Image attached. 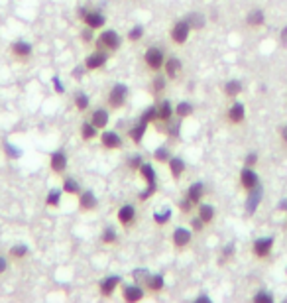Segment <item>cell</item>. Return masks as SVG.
I'll use <instances>...</instances> for the list:
<instances>
[{"label": "cell", "mask_w": 287, "mask_h": 303, "mask_svg": "<svg viewBox=\"0 0 287 303\" xmlns=\"http://www.w3.org/2000/svg\"><path fill=\"white\" fill-rule=\"evenodd\" d=\"M95 49L107 51V53H116L122 47V36L116 30H101V34L95 39Z\"/></svg>", "instance_id": "cell-1"}, {"label": "cell", "mask_w": 287, "mask_h": 303, "mask_svg": "<svg viewBox=\"0 0 287 303\" xmlns=\"http://www.w3.org/2000/svg\"><path fill=\"white\" fill-rule=\"evenodd\" d=\"M128 95H130V91L124 83H114L110 87V91L107 93V107L110 111H122L126 107Z\"/></svg>", "instance_id": "cell-2"}, {"label": "cell", "mask_w": 287, "mask_h": 303, "mask_svg": "<svg viewBox=\"0 0 287 303\" xmlns=\"http://www.w3.org/2000/svg\"><path fill=\"white\" fill-rule=\"evenodd\" d=\"M165 51L163 47H157V45H149L145 51H144V65L151 71V73H157V71H163V65H165Z\"/></svg>", "instance_id": "cell-3"}, {"label": "cell", "mask_w": 287, "mask_h": 303, "mask_svg": "<svg viewBox=\"0 0 287 303\" xmlns=\"http://www.w3.org/2000/svg\"><path fill=\"white\" fill-rule=\"evenodd\" d=\"M138 173L142 175V179L145 181V189H144L142 193L138 195V201L144 203V201L151 199V197H153V193L157 191V181H155V171H153L151 163H145V161H144L142 167L138 169Z\"/></svg>", "instance_id": "cell-4"}, {"label": "cell", "mask_w": 287, "mask_h": 303, "mask_svg": "<svg viewBox=\"0 0 287 303\" xmlns=\"http://www.w3.org/2000/svg\"><path fill=\"white\" fill-rule=\"evenodd\" d=\"M274 248H276V238L274 236H260L252 242V256L260 262L264 260H270V256L274 254Z\"/></svg>", "instance_id": "cell-5"}, {"label": "cell", "mask_w": 287, "mask_h": 303, "mask_svg": "<svg viewBox=\"0 0 287 303\" xmlns=\"http://www.w3.org/2000/svg\"><path fill=\"white\" fill-rule=\"evenodd\" d=\"M10 51V57L16 61V63H28L32 57H34V45L26 39H16L10 43L8 47Z\"/></svg>", "instance_id": "cell-6"}, {"label": "cell", "mask_w": 287, "mask_h": 303, "mask_svg": "<svg viewBox=\"0 0 287 303\" xmlns=\"http://www.w3.org/2000/svg\"><path fill=\"white\" fill-rule=\"evenodd\" d=\"M191 34H193V28L189 26V22L183 18V20H177L173 26H171V30H169V39L175 43V45H185L187 41H189V38H191Z\"/></svg>", "instance_id": "cell-7"}, {"label": "cell", "mask_w": 287, "mask_h": 303, "mask_svg": "<svg viewBox=\"0 0 287 303\" xmlns=\"http://www.w3.org/2000/svg\"><path fill=\"white\" fill-rule=\"evenodd\" d=\"M193 230H191V227L187 228V227H177L173 232H171V244H173V248L177 250V252H183V250H187L191 244H193Z\"/></svg>", "instance_id": "cell-8"}, {"label": "cell", "mask_w": 287, "mask_h": 303, "mask_svg": "<svg viewBox=\"0 0 287 303\" xmlns=\"http://www.w3.org/2000/svg\"><path fill=\"white\" fill-rule=\"evenodd\" d=\"M108 59H110V53H107V51H101V49H95V51H91L87 57H85V69L89 71V73H95V71H103L105 67H107V63H108Z\"/></svg>", "instance_id": "cell-9"}, {"label": "cell", "mask_w": 287, "mask_h": 303, "mask_svg": "<svg viewBox=\"0 0 287 303\" xmlns=\"http://www.w3.org/2000/svg\"><path fill=\"white\" fill-rule=\"evenodd\" d=\"M155 107H157V118H155L153 126L159 130L161 126H165L167 122L173 120V116H175V107H173L171 101H167V99H159V101L155 103Z\"/></svg>", "instance_id": "cell-10"}, {"label": "cell", "mask_w": 287, "mask_h": 303, "mask_svg": "<svg viewBox=\"0 0 287 303\" xmlns=\"http://www.w3.org/2000/svg\"><path fill=\"white\" fill-rule=\"evenodd\" d=\"M238 185H240V189H242L244 193H250L252 189H256V187L260 185V175H258V171H256L254 167L244 165V167L240 169V175H238Z\"/></svg>", "instance_id": "cell-11"}, {"label": "cell", "mask_w": 287, "mask_h": 303, "mask_svg": "<svg viewBox=\"0 0 287 303\" xmlns=\"http://www.w3.org/2000/svg\"><path fill=\"white\" fill-rule=\"evenodd\" d=\"M145 288H142L140 284H120V298L126 303H138L145 300Z\"/></svg>", "instance_id": "cell-12"}, {"label": "cell", "mask_w": 287, "mask_h": 303, "mask_svg": "<svg viewBox=\"0 0 287 303\" xmlns=\"http://www.w3.org/2000/svg\"><path fill=\"white\" fill-rule=\"evenodd\" d=\"M246 114H248L246 105L240 101H232V105L226 111V122L230 126H242L246 122Z\"/></svg>", "instance_id": "cell-13"}, {"label": "cell", "mask_w": 287, "mask_h": 303, "mask_svg": "<svg viewBox=\"0 0 287 303\" xmlns=\"http://www.w3.org/2000/svg\"><path fill=\"white\" fill-rule=\"evenodd\" d=\"M67 165H69V157H67L65 150H55L49 155V169L53 175L63 177L67 173Z\"/></svg>", "instance_id": "cell-14"}, {"label": "cell", "mask_w": 287, "mask_h": 303, "mask_svg": "<svg viewBox=\"0 0 287 303\" xmlns=\"http://www.w3.org/2000/svg\"><path fill=\"white\" fill-rule=\"evenodd\" d=\"M81 22H83L85 26H89V28L101 32V30H105V26H107V16H105L101 10H97V8H87V12H85V16L81 18Z\"/></svg>", "instance_id": "cell-15"}, {"label": "cell", "mask_w": 287, "mask_h": 303, "mask_svg": "<svg viewBox=\"0 0 287 303\" xmlns=\"http://www.w3.org/2000/svg\"><path fill=\"white\" fill-rule=\"evenodd\" d=\"M120 284H122V278L120 276H107V278H103L101 282H99V294H101V298H105V300H110V298H114V294H116V290L120 288Z\"/></svg>", "instance_id": "cell-16"}, {"label": "cell", "mask_w": 287, "mask_h": 303, "mask_svg": "<svg viewBox=\"0 0 287 303\" xmlns=\"http://www.w3.org/2000/svg\"><path fill=\"white\" fill-rule=\"evenodd\" d=\"M99 140H101V146H103L105 150H110V152L122 150V146H124L122 136H120L118 132H114V130H107V128L101 132Z\"/></svg>", "instance_id": "cell-17"}, {"label": "cell", "mask_w": 287, "mask_h": 303, "mask_svg": "<svg viewBox=\"0 0 287 303\" xmlns=\"http://www.w3.org/2000/svg\"><path fill=\"white\" fill-rule=\"evenodd\" d=\"M116 221L122 225V228H132L136 225V207L132 203L120 205V209L116 213Z\"/></svg>", "instance_id": "cell-18"}, {"label": "cell", "mask_w": 287, "mask_h": 303, "mask_svg": "<svg viewBox=\"0 0 287 303\" xmlns=\"http://www.w3.org/2000/svg\"><path fill=\"white\" fill-rule=\"evenodd\" d=\"M163 73H165V77L169 81H179L181 75H183V61L179 57H175V55L167 57L165 65H163Z\"/></svg>", "instance_id": "cell-19"}, {"label": "cell", "mask_w": 287, "mask_h": 303, "mask_svg": "<svg viewBox=\"0 0 287 303\" xmlns=\"http://www.w3.org/2000/svg\"><path fill=\"white\" fill-rule=\"evenodd\" d=\"M99 209V197L91 191V189H83L79 195V211L81 213H93Z\"/></svg>", "instance_id": "cell-20"}, {"label": "cell", "mask_w": 287, "mask_h": 303, "mask_svg": "<svg viewBox=\"0 0 287 303\" xmlns=\"http://www.w3.org/2000/svg\"><path fill=\"white\" fill-rule=\"evenodd\" d=\"M244 24H246V28L252 30V32L262 30V28L266 26V12H264L262 8L250 10V12L246 14V18H244Z\"/></svg>", "instance_id": "cell-21"}, {"label": "cell", "mask_w": 287, "mask_h": 303, "mask_svg": "<svg viewBox=\"0 0 287 303\" xmlns=\"http://www.w3.org/2000/svg\"><path fill=\"white\" fill-rule=\"evenodd\" d=\"M262 199H264V189H262V185H258L256 189H252L250 193H246V215H248V217H252V215L258 211Z\"/></svg>", "instance_id": "cell-22"}, {"label": "cell", "mask_w": 287, "mask_h": 303, "mask_svg": "<svg viewBox=\"0 0 287 303\" xmlns=\"http://www.w3.org/2000/svg\"><path fill=\"white\" fill-rule=\"evenodd\" d=\"M205 195H207V185H205L203 181H195V183H191V185L187 187V191H185V197H187L193 205L203 203Z\"/></svg>", "instance_id": "cell-23"}, {"label": "cell", "mask_w": 287, "mask_h": 303, "mask_svg": "<svg viewBox=\"0 0 287 303\" xmlns=\"http://www.w3.org/2000/svg\"><path fill=\"white\" fill-rule=\"evenodd\" d=\"M167 167H169V175H171L173 181H179L187 171V163L179 155H171V159L167 161Z\"/></svg>", "instance_id": "cell-24"}, {"label": "cell", "mask_w": 287, "mask_h": 303, "mask_svg": "<svg viewBox=\"0 0 287 303\" xmlns=\"http://www.w3.org/2000/svg\"><path fill=\"white\" fill-rule=\"evenodd\" d=\"M244 93V85L240 79H228L224 85H222V95L230 101H236L240 95Z\"/></svg>", "instance_id": "cell-25"}, {"label": "cell", "mask_w": 287, "mask_h": 303, "mask_svg": "<svg viewBox=\"0 0 287 303\" xmlns=\"http://www.w3.org/2000/svg\"><path fill=\"white\" fill-rule=\"evenodd\" d=\"M167 81H169V79L165 77V73H161V71L153 73L149 91H151V95H153L155 99H161V97H163V93H165V89H167Z\"/></svg>", "instance_id": "cell-26"}, {"label": "cell", "mask_w": 287, "mask_h": 303, "mask_svg": "<svg viewBox=\"0 0 287 303\" xmlns=\"http://www.w3.org/2000/svg\"><path fill=\"white\" fill-rule=\"evenodd\" d=\"M89 120L99 130H105V128H108V122H110V111H107V109H95V111H91Z\"/></svg>", "instance_id": "cell-27"}, {"label": "cell", "mask_w": 287, "mask_h": 303, "mask_svg": "<svg viewBox=\"0 0 287 303\" xmlns=\"http://www.w3.org/2000/svg\"><path fill=\"white\" fill-rule=\"evenodd\" d=\"M197 217H199L207 227L213 225L215 219H216V209H215V205H211V203H199V205H197Z\"/></svg>", "instance_id": "cell-28"}, {"label": "cell", "mask_w": 287, "mask_h": 303, "mask_svg": "<svg viewBox=\"0 0 287 303\" xmlns=\"http://www.w3.org/2000/svg\"><path fill=\"white\" fill-rule=\"evenodd\" d=\"M163 290H165V278L161 274H151L145 284V292L149 296H159Z\"/></svg>", "instance_id": "cell-29"}, {"label": "cell", "mask_w": 287, "mask_h": 303, "mask_svg": "<svg viewBox=\"0 0 287 303\" xmlns=\"http://www.w3.org/2000/svg\"><path fill=\"white\" fill-rule=\"evenodd\" d=\"M61 189H63V193H65V195H69V197H79V195H81V191H83L81 183H79L75 177H71V175H63Z\"/></svg>", "instance_id": "cell-30"}, {"label": "cell", "mask_w": 287, "mask_h": 303, "mask_svg": "<svg viewBox=\"0 0 287 303\" xmlns=\"http://www.w3.org/2000/svg\"><path fill=\"white\" fill-rule=\"evenodd\" d=\"M147 122L145 120H142V118H138V122L128 130V138L138 146V144H142V140H144V136H145V130H147Z\"/></svg>", "instance_id": "cell-31"}, {"label": "cell", "mask_w": 287, "mask_h": 303, "mask_svg": "<svg viewBox=\"0 0 287 303\" xmlns=\"http://www.w3.org/2000/svg\"><path fill=\"white\" fill-rule=\"evenodd\" d=\"M79 134H81V140H83V142H93L95 138H99L101 130H99L91 120H85V122L81 124V128H79Z\"/></svg>", "instance_id": "cell-32"}, {"label": "cell", "mask_w": 287, "mask_h": 303, "mask_svg": "<svg viewBox=\"0 0 287 303\" xmlns=\"http://www.w3.org/2000/svg\"><path fill=\"white\" fill-rule=\"evenodd\" d=\"M28 256H30L28 244H14V246H10V250H8V258H10L12 262H16V264L24 262Z\"/></svg>", "instance_id": "cell-33"}, {"label": "cell", "mask_w": 287, "mask_h": 303, "mask_svg": "<svg viewBox=\"0 0 287 303\" xmlns=\"http://www.w3.org/2000/svg\"><path fill=\"white\" fill-rule=\"evenodd\" d=\"M185 20L189 22V26L193 28V32H201L207 26V16L203 12H189L185 16Z\"/></svg>", "instance_id": "cell-34"}, {"label": "cell", "mask_w": 287, "mask_h": 303, "mask_svg": "<svg viewBox=\"0 0 287 303\" xmlns=\"http://www.w3.org/2000/svg\"><path fill=\"white\" fill-rule=\"evenodd\" d=\"M193 113H195V107L189 101H179L175 105V118H179V120H185V118L193 116Z\"/></svg>", "instance_id": "cell-35"}, {"label": "cell", "mask_w": 287, "mask_h": 303, "mask_svg": "<svg viewBox=\"0 0 287 303\" xmlns=\"http://www.w3.org/2000/svg\"><path fill=\"white\" fill-rule=\"evenodd\" d=\"M234 256H236V244H234V242L224 244V246H222V250H220L218 266H226V264H230V262L234 260Z\"/></svg>", "instance_id": "cell-36"}, {"label": "cell", "mask_w": 287, "mask_h": 303, "mask_svg": "<svg viewBox=\"0 0 287 303\" xmlns=\"http://www.w3.org/2000/svg\"><path fill=\"white\" fill-rule=\"evenodd\" d=\"M73 107H75L79 113H87L89 107H91V99H89V95L83 93V91H77L75 97H73Z\"/></svg>", "instance_id": "cell-37"}, {"label": "cell", "mask_w": 287, "mask_h": 303, "mask_svg": "<svg viewBox=\"0 0 287 303\" xmlns=\"http://www.w3.org/2000/svg\"><path fill=\"white\" fill-rule=\"evenodd\" d=\"M118 240H120V236H118V232H116L112 227H107V228L103 230V234H101L103 246H116Z\"/></svg>", "instance_id": "cell-38"}, {"label": "cell", "mask_w": 287, "mask_h": 303, "mask_svg": "<svg viewBox=\"0 0 287 303\" xmlns=\"http://www.w3.org/2000/svg\"><path fill=\"white\" fill-rule=\"evenodd\" d=\"M61 195H63V189H49V193L45 195V207L57 209L61 203Z\"/></svg>", "instance_id": "cell-39"}, {"label": "cell", "mask_w": 287, "mask_h": 303, "mask_svg": "<svg viewBox=\"0 0 287 303\" xmlns=\"http://www.w3.org/2000/svg\"><path fill=\"white\" fill-rule=\"evenodd\" d=\"M144 34H145V28H144V24H136V26H132V28L128 30V34H126V39H128L130 43H138V41H142Z\"/></svg>", "instance_id": "cell-40"}, {"label": "cell", "mask_w": 287, "mask_h": 303, "mask_svg": "<svg viewBox=\"0 0 287 303\" xmlns=\"http://www.w3.org/2000/svg\"><path fill=\"white\" fill-rule=\"evenodd\" d=\"M171 215H173V213H171L169 207H165L163 211H155V213H153V223H155L157 227H165V225L171 221Z\"/></svg>", "instance_id": "cell-41"}, {"label": "cell", "mask_w": 287, "mask_h": 303, "mask_svg": "<svg viewBox=\"0 0 287 303\" xmlns=\"http://www.w3.org/2000/svg\"><path fill=\"white\" fill-rule=\"evenodd\" d=\"M177 209L181 211V215H185V217H189V215H193V211H197V205H193L185 195L179 199V203H177Z\"/></svg>", "instance_id": "cell-42"}, {"label": "cell", "mask_w": 287, "mask_h": 303, "mask_svg": "<svg viewBox=\"0 0 287 303\" xmlns=\"http://www.w3.org/2000/svg\"><path fill=\"white\" fill-rule=\"evenodd\" d=\"M171 150L167 148V146H159L157 150H153V159L157 161V163H167L169 159H171Z\"/></svg>", "instance_id": "cell-43"}, {"label": "cell", "mask_w": 287, "mask_h": 303, "mask_svg": "<svg viewBox=\"0 0 287 303\" xmlns=\"http://www.w3.org/2000/svg\"><path fill=\"white\" fill-rule=\"evenodd\" d=\"M149 270H145V268H136L134 272H132V278H134V282L136 284H140L142 288H145V284H147V280H149Z\"/></svg>", "instance_id": "cell-44"}, {"label": "cell", "mask_w": 287, "mask_h": 303, "mask_svg": "<svg viewBox=\"0 0 287 303\" xmlns=\"http://www.w3.org/2000/svg\"><path fill=\"white\" fill-rule=\"evenodd\" d=\"M274 294L272 292H266V290H260V292H256L254 296H252V302L254 303H274Z\"/></svg>", "instance_id": "cell-45"}, {"label": "cell", "mask_w": 287, "mask_h": 303, "mask_svg": "<svg viewBox=\"0 0 287 303\" xmlns=\"http://www.w3.org/2000/svg\"><path fill=\"white\" fill-rule=\"evenodd\" d=\"M95 32L97 30H93V28H89V26H85L83 28V32H81V41L85 43V45H91V43H95Z\"/></svg>", "instance_id": "cell-46"}, {"label": "cell", "mask_w": 287, "mask_h": 303, "mask_svg": "<svg viewBox=\"0 0 287 303\" xmlns=\"http://www.w3.org/2000/svg\"><path fill=\"white\" fill-rule=\"evenodd\" d=\"M145 161L144 159V155H140V153H136V155H132L130 159H128V169L132 171V173H138V169L142 167V163Z\"/></svg>", "instance_id": "cell-47"}, {"label": "cell", "mask_w": 287, "mask_h": 303, "mask_svg": "<svg viewBox=\"0 0 287 303\" xmlns=\"http://www.w3.org/2000/svg\"><path fill=\"white\" fill-rule=\"evenodd\" d=\"M189 227H191V230H193V232H203V230L207 228V225H205V223H203V221H201L197 215H195V217H191Z\"/></svg>", "instance_id": "cell-48"}, {"label": "cell", "mask_w": 287, "mask_h": 303, "mask_svg": "<svg viewBox=\"0 0 287 303\" xmlns=\"http://www.w3.org/2000/svg\"><path fill=\"white\" fill-rule=\"evenodd\" d=\"M260 163V153L258 152H250V153H246V157H244V165H248V167H256Z\"/></svg>", "instance_id": "cell-49"}, {"label": "cell", "mask_w": 287, "mask_h": 303, "mask_svg": "<svg viewBox=\"0 0 287 303\" xmlns=\"http://www.w3.org/2000/svg\"><path fill=\"white\" fill-rule=\"evenodd\" d=\"M4 152H6V153H8V157H12V159H14V157H20V155H22V152L16 150V148H12V144H8V142L4 144Z\"/></svg>", "instance_id": "cell-50"}, {"label": "cell", "mask_w": 287, "mask_h": 303, "mask_svg": "<svg viewBox=\"0 0 287 303\" xmlns=\"http://www.w3.org/2000/svg\"><path fill=\"white\" fill-rule=\"evenodd\" d=\"M280 142L284 148H287V122L280 128Z\"/></svg>", "instance_id": "cell-51"}, {"label": "cell", "mask_w": 287, "mask_h": 303, "mask_svg": "<svg viewBox=\"0 0 287 303\" xmlns=\"http://www.w3.org/2000/svg\"><path fill=\"white\" fill-rule=\"evenodd\" d=\"M53 89H55V93H59V95H63V93H65V87L61 85L59 77H53Z\"/></svg>", "instance_id": "cell-52"}, {"label": "cell", "mask_w": 287, "mask_h": 303, "mask_svg": "<svg viewBox=\"0 0 287 303\" xmlns=\"http://www.w3.org/2000/svg\"><path fill=\"white\" fill-rule=\"evenodd\" d=\"M280 43H282L284 47H287V24L282 28V32H280Z\"/></svg>", "instance_id": "cell-53"}, {"label": "cell", "mask_w": 287, "mask_h": 303, "mask_svg": "<svg viewBox=\"0 0 287 303\" xmlns=\"http://www.w3.org/2000/svg\"><path fill=\"white\" fill-rule=\"evenodd\" d=\"M77 67H79V69H75V71H73V77H75V79H77V77L81 79V77H83V73H85L87 69H85V65H77Z\"/></svg>", "instance_id": "cell-54"}, {"label": "cell", "mask_w": 287, "mask_h": 303, "mask_svg": "<svg viewBox=\"0 0 287 303\" xmlns=\"http://www.w3.org/2000/svg\"><path fill=\"white\" fill-rule=\"evenodd\" d=\"M6 268H8V260L4 256H0V276L6 272Z\"/></svg>", "instance_id": "cell-55"}, {"label": "cell", "mask_w": 287, "mask_h": 303, "mask_svg": "<svg viewBox=\"0 0 287 303\" xmlns=\"http://www.w3.org/2000/svg\"><path fill=\"white\" fill-rule=\"evenodd\" d=\"M278 211H280V213H286V215H287V197L280 201V205H278Z\"/></svg>", "instance_id": "cell-56"}, {"label": "cell", "mask_w": 287, "mask_h": 303, "mask_svg": "<svg viewBox=\"0 0 287 303\" xmlns=\"http://www.w3.org/2000/svg\"><path fill=\"white\" fill-rule=\"evenodd\" d=\"M195 302H199V303H201V302H207V303H209V302H211V298H209V296H199V298H197Z\"/></svg>", "instance_id": "cell-57"}, {"label": "cell", "mask_w": 287, "mask_h": 303, "mask_svg": "<svg viewBox=\"0 0 287 303\" xmlns=\"http://www.w3.org/2000/svg\"><path fill=\"white\" fill-rule=\"evenodd\" d=\"M286 228H287V219H286Z\"/></svg>", "instance_id": "cell-58"}, {"label": "cell", "mask_w": 287, "mask_h": 303, "mask_svg": "<svg viewBox=\"0 0 287 303\" xmlns=\"http://www.w3.org/2000/svg\"><path fill=\"white\" fill-rule=\"evenodd\" d=\"M286 276H287V268H286Z\"/></svg>", "instance_id": "cell-59"}]
</instances>
